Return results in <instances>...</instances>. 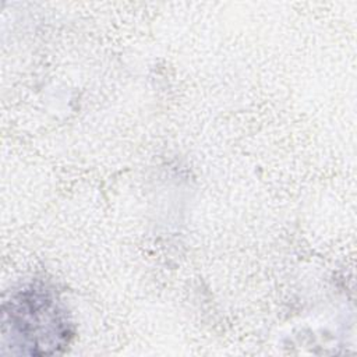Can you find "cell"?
Returning <instances> with one entry per match:
<instances>
[{
    "label": "cell",
    "instance_id": "obj_1",
    "mask_svg": "<svg viewBox=\"0 0 357 357\" xmlns=\"http://www.w3.org/2000/svg\"><path fill=\"white\" fill-rule=\"evenodd\" d=\"M11 322L22 337L24 351L31 354L57 353L66 344L68 329L49 297L33 294L15 305Z\"/></svg>",
    "mask_w": 357,
    "mask_h": 357
}]
</instances>
